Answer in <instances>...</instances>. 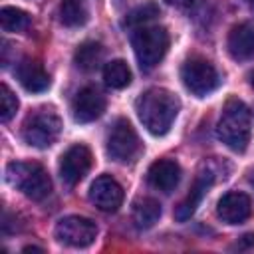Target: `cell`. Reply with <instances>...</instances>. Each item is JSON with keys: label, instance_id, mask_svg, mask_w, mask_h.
Returning a JSON list of instances; mask_svg holds the SVG:
<instances>
[{"label": "cell", "instance_id": "obj_23", "mask_svg": "<svg viewBox=\"0 0 254 254\" xmlns=\"http://www.w3.org/2000/svg\"><path fill=\"white\" fill-rule=\"evenodd\" d=\"M18 105L20 103H18V97L14 95V91L6 83H2L0 85V121L2 123H8L16 115Z\"/></svg>", "mask_w": 254, "mask_h": 254}, {"label": "cell", "instance_id": "obj_25", "mask_svg": "<svg viewBox=\"0 0 254 254\" xmlns=\"http://www.w3.org/2000/svg\"><path fill=\"white\" fill-rule=\"evenodd\" d=\"M169 4H173V6H177V8H185V6H190L194 0H167Z\"/></svg>", "mask_w": 254, "mask_h": 254}, {"label": "cell", "instance_id": "obj_24", "mask_svg": "<svg viewBox=\"0 0 254 254\" xmlns=\"http://www.w3.org/2000/svg\"><path fill=\"white\" fill-rule=\"evenodd\" d=\"M238 246H240V248H254V232H248V234H244V236L240 238Z\"/></svg>", "mask_w": 254, "mask_h": 254}, {"label": "cell", "instance_id": "obj_20", "mask_svg": "<svg viewBox=\"0 0 254 254\" xmlns=\"http://www.w3.org/2000/svg\"><path fill=\"white\" fill-rule=\"evenodd\" d=\"M60 22L65 28H79L87 22V10L81 0H62L60 4Z\"/></svg>", "mask_w": 254, "mask_h": 254}, {"label": "cell", "instance_id": "obj_7", "mask_svg": "<svg viewBox=\"0 0 254 254\" xmlns=\"http://www.w3.org/2000/svg\"><path fill=\"white\" fill-rule=\"evenodd\" d=\"M181 79L185 87L196 97H206L220 85V75L216 67L208 60L198 58V56H192L183 64Z\"/></svg>", "mask_w": 254, "mask_h": 254}, {"label": "cell", "instance_id": "obj_14", "mask_svg": "<svg viewBox=\"0 0 254 254\" xmlns=\"http://www.w3.org/2000/svg\"><path fill=\"white\" fill-rule=\"evenodd\" d=\"M179 181H181V167L173 159H159V161L151 163V167L147 171V183L161 192L175 190Z\"/></svg>", "mask_w": 254, "mask_h": 254}, {"label": "cell", "instance_id": "obj_8", "mask_svg": "<svg viewBox=\"0 0 254 254\" xmlns=\"http://www.w3.org/2000/svg\"><path fill=\"white\" fill-rule=\"evenodd\" d=\"M56 238L71 248H85L93 244L97 236V224L91 218L79 216V214H69L58 220L56 224Z\"/></svg>", "mask_w": 254, "mask_h": 254}, {"label": "cell", "instance_id": "obj_22", "mask_svg": "<svg viewBox=\"0 0 254 254\" xmlns=\"http://www.w3.org/2000/svg\"><path fill=\"white\" fill-rule=\"evenodd\" d=\"M159 6L157 4H143V6H137L135 10H131L129 14H127V18H125V26L127 28H131V30H135V28H141V26H147L153 18H157L159 16Z\"/></svg>", "mask_w": 254, "mask_h": 254}, {"label": "cell", "instance_id": "obj_2", "mask_svg": "<svg viewBox=\"0 0 254 254\" xmlns=\"http://www.w3.org/2000/svg\"><path fill=\"white\" fill-rule=\"evenodd\" d=\"M252 135V115L244 101L232 97L224 103L216 123V137L234 153L246 151Z\"/></svg>", "mask_w": 254, "mask_h": 254}, {"label": "cell", "instance_id": "obj_4", "mask_svg": "<svg viewBox=\"0 0 254 254\" xmlns=\"http://www.w3.org/2000/svg\"><path fill=\"white\" fill-rule=\"evenodd\" d=\"M169 32L163 26H141L131 34V46L141 69H153L169 50Z\"/></svg>", "mask_w": 254, "mask_h": 254}, {"label": "cell", "instance_id": "obj_28", "mask_svg": "<svg viewBox=\"0 0 254 254\" xmlns=\"http://www.w3.org/2000/svg\"><path fill=\"white\" fill-rule=\"evenodd\" d=\"M250 185H252V187H254V173H252V175H250Z\"/></svg>", "mask_w": 254, "mask_h": 254}, {"label": "cell", "instance_id": "obj_10", "mask_svg": "<svg viewBox=\"0 0 254 254\" xmlns=\"http://www.w3.org/2000/svg\"><path fill=\"white\" fill-rule=\"evenodd\" d=\"M89 200L103 212H115L123 204V187L111 175H99L89 187Z\"/></svg>", "mask_w": 254, "mask_h": 254}, {"label": "cell", "instance_id": "obj_18", "mask_svg": "<svg viewBox=\"0 0 254 254\" xmlns=\"http://www.w3.org/2000/svg\"><path fill=\"white\" fill-rule=\"evenodd\" d=\"M103 56H105V50L99 42H83L77 46V50L73 54V62L79 69L93 71L103 62Z\"/></svg>", "mask_w": 254, "mask_h": 254}, {"label": "cell", "instance_id": "obj_27", "mask_svg": "<svg viewBox=\"0 0 254 254\" xmlns=\"http://www.w3.org/2000/svg\"><path fill=\"white\" fill-rule=\"evenodd\" d=\"M250 83H252V85H254V71H252V73H250Z\"/></svg>", "mask_w": 254, "mask_h": 254}, {"label": "cell", "instance_id": "obj_13", "mask_svg": "<svg viewBox=\"0 0 254 254\" xmlns=\"http://www.w3.org/2000/svg\"><path fill=\"white\" fill-rule=\"evenodd\" d=\"M105 111V97L95 87H83L71 101V115L77 123H91Z\"/></svg>", "mask_w": 254, "mask_h": 254}, {"label": "cell", "instance_id": "obj_12", "mask_svg": "<svg viewBox=\"0 0 254 254\" xmlns=\"http://www.w3.org/2000/svg\"><path fill=\"white\" fill-rule=\"evenodd\" d=\"M216 214L226 224H242L252 216V200L246 192L230 190L220 196L216 204Z\"/></svg>", "mask_w": 254, "mask_h": 254}, {"label": "cell", "instance_id": "obj_26", "mask_svg": "<svg viewBox=\"0 0 254 254\" xmlns=\"http://www.w3.org/2000/svg\"><path fill=\"white\" fill-rule=\"evenodd\" d=\"M22 252H26V254H28V252H44V250H42V248H38V246H26Z\"/></svg>", "mask_w": 254, "mask_h": 254}, {"label": "cell", "instance_id": "obj_17", "mask_svg": "<svg viewBox=\"0 0 254 254\" xmlns=\"http://www.w3.org/2000/svg\"><path fill=\"white\" fill-rule=\"evenodd\" d=\"M161 202L153 196H143L133 202V222L139 230H147L155 226L161 218Z\"/></svg>", "mask_w": 254, "mask_h": 254}, {"label": "cell", "instance_id": "obj_3", "mask_svg": "<svg viewBox=\"0 0 254 254\" xmlns=\"http://www.w3.org/2000/svg\"><path fill=\"white\" fill-rule=\"evenodd\" d=\"M6 183L22 190L32 200H44L52 192V179L48 171L34 161H12L6 165Z\"/></svg>", "mask_w": 254, "mask_h": 254}, {"label": "cell", "instance_id": "obj_15", "mask_svg": "<svg viewBox=\"0 0 254 254\" xmlns=\"http://www.w3.org/2000/svg\"><path fill=\"white\" fill-rule=\"evenodd\" d=\"M226 48H228L230 58L236 62H246L254 58V24L250 22L236 24L228 32Z\"/></svg>", "mask_w": 254, "mask_h": 254}, {"label": "cell", "instance_id": "obj_1", "mask_svg": "<svg viewBox=\"0 0 254 254\" xmlns=\"http://www.w3.org/2000/svg\"><path fill=\"white\" fill-rule=\"evenodd\" d=\"M135 111L139 121L151 135L163 137L171 131L181 111V101L173 91L165 87H149L137 97Z\"/></svg>", "mask_w": 254, "mask_h": 254}, {"label": "cell", "instance_id": "obj_16", "mask_svg": "<svg viewBox=\"0 0 254 254\" xmlns=\"http://www.w3.org/2000/svg\"><path fill=\"white\" fill-rule=\"evenodd\" d=\"M16 77L20 85L30 93H42L50 87V75L44 69V65L36 60L24 58L16 65Z\"/></svg>", "mask_w": 254, "mask_h": 254}, {"label": "cell", "instance_id": "obj_9", "mask_svg": "<svg viewBox=\"0 0 254 254\" xmlns=\"http://www.w3.org/2000/svg\"><path fill=\"white\" fill-rule=\"evenodd\" d=\"M93 157L85 145H71L60 159V177L67 187H75L91 169Z\"/></svg>", "mask_w": 254, "mask_h": 254}, {"label": "cell", "instance_id": "obj_21", "mask_svg": "<svg viewBox=\"0 0 254 254\" xmlns=\"http://www.w3.org/2000/svg\"><path fill=\"white\" fill-rule=\"evenodd\" d=\"M32 18L26 10L16 6H2L0 8V26L4 32H22L30 26Z\"/></svg>", "mask_w": 254, "mask_h": 254}, {"label": "cell", "instance_id": "obj_6", "mask_svg": "<svg viewBox=\"0 0 254 254\" xmlns=\"http://www.w3.org/2000/svg\"><path fill=\"white\" fill-rule=\"evenodd\" d=\"M105 149H107V155L113 161L127 165V163L137 161V157L141 155L143 147H141L139 135L133 129V125L125 117H119V119L113 121L111 129L107 133Z\"/></svg>", "mask_w": 254, "mask_h": 254}, {"label": "cell", "instance_id": "obj_19", "mask_svg": "<svg viewBox=\"0 0 254 254\" xmlns=\"http://www.w3.org/2000/svg\"><path fill=\"white\" fill-rule=\"evenodd\" d=\"M103 79H105V85L111 89L127 87L131 83V69H129L127 62H123V60L107 62L103 67Z\"/></svg>", "mask_w": 254, "mask_h": 254}, {"label": "cell", "instance_id": "obj_11", "mask_svg": "<svg viewBox=\"0 0 254 254\" xmlns=\"http://www.w3.org/2000/svg\"><path fill=\"white\" fill-rule=\"evenodd\" d=\"M212 183H214V171L204 165V167L198 171V175H196V179H194V183H192L189 194H187V196L179 202V206L175 208V218H177L179 222H187V220L196 212L198 204L202 202V198H204V194L208 192V189L212 187Z\"/></svg>", "mask_w": 254, "mask_h": 254}, {"label": "cell", "instance_id": "obj_5", "mask_svg": "<svg viewBox=\"0 0 254 254\" xmlns=\"http://www.w3.org/2000/svg\"><path fill=\"white\" fill-rule=\"evenodd\" d=\"M62 119L52 109H38L30 113L22 125V139L26 145L36 149L52 147L62 133Z\"/></svg>", "mask_w": 254, "mask_h": 254}]
</instances>
